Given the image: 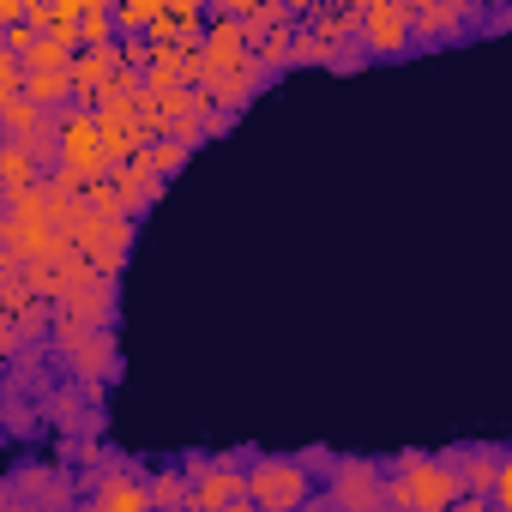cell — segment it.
Instances as JSON below:
<instances>
[{
    "label": "cell",
    "mask_w": 512,
    "mask_h": 512,
    "mask_svg": "<svg viewBox=\"0 0 512 512\" xmlns=\"http://www.w3.org/2000/svg\"><path fill=\"white\" fill-rule=\"evenodd\" d=\"M247 488H253V500H260L266 512H290V506H302V500H308V482H302V470H296V464H260Z\"/></svg>",
    "instance_id": "cell-1"
},
{
    "label": "cell",
    "mask_w": 512,
    "mask_h": 512,
    "mask_svg": "<svg viewBox=\"0 0 512 512\" xmlns=\"http://www.w3.org/2000/svg\"><path fill=\"white\" fill-rule=\"evenodd\" d=\"M452 488H458V482H452L440 464H404V476H398V488H392V494H398L404 506H446V500H452Z\"/></svg>",
    "instance_id": "cell-2"
},
{
    "label": "cell",
    "mask_w": 512,
    "mask_h": 512,
    "mask_svg": "<svg viewBox=\"0 0 512 512\" xmlns=\"http://www.w3.org/2000/svg\"><path fill=\"white\" fill-rule=\"evenodd\" d=\"M67 163L85 169V175L103 163V145H97V127H91V121H73V127H67Z\"/></svg>",
    "instance_id": "cell-3"
},
{
    "label": "cell",
    "mask_w": 512,
    "mask_h": 512,
    "mask_svg": "<svg viewBox=\"0 0 512 512\" xmlns=\"http://www.w3.org/2000/svg\"><path fill=\"white\" fill-rule=\"evenodd\" d=\"M103 512H145V488H127V482H115V488L103 494Z\"/></svg>",
    "instance_id": "cell-4"
},
{
    "label": "cell",
    "mask_w": 512,
    "mask_h": 512,
    "mask_svg": "<svg viewBox=\"0 0 512 512\" xmlns=\"http://www.w3.org/2000/svg\"><path fill=\"white\" fill-rule=\"evenodd\" d=\"M235 488H241V476H235V470H211V482H205V500H211V506H223Z\"/></svg>",
    "instance_id": "cell-5"
},
{
    "label": "cell",
    "mask_w": 512,
    "mask_h": 512,
    "mask_svg": "<svg viewBox=\"0 0 512 512\" xmlns=\"http://www.w3.org/2000/svg\"><path fill=\"white\" fill-rule=\"evenodd\" d=\"M13 79H19V73H13V61L0 55V97H13Z\"/></svg>",
    "instance_id": "cell-6"
}]
</instances>
